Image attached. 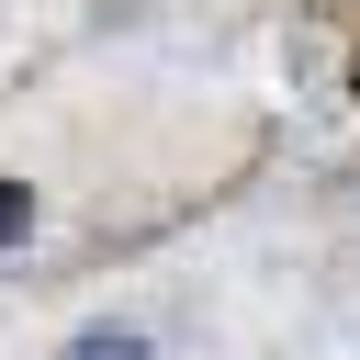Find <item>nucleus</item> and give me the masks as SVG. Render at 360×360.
Instances as JSON below:
<instances>
[{
    "label": "nucleus",
    "instance_id": "nucleus-1",
    "mask_svg": "<svg viewBox=\"0 0 360 360\" xmlns=\"http://www.w3.org/2000/svg\"><path fill=\"white\" fill-rule=\"evenodd\" d=\"M22 225H34V191H22V180H0V248H22Z\"/></svg>",
    "mask_w": 360,
    "mask_h": 360
},
{
    "label": "nucleus",
    "instance_id": "nucleus-2",
    "mask_svg": "<svg viewBox=\"0 0 360 360\" xmlns=\"http://www.w3.org/2000/svg\"><path fill=\"white\" fill-rule=\"evenodd\" d=\"M79 360H146V349H135V338H90Z\"/></svg>",
    "mask_w": 360,
    "mask_h": 360
}]
</instances>
